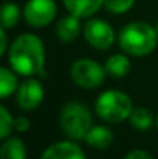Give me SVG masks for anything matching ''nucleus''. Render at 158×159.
Returning <instances> with one entry per match:
<instances>
[{"label":"nucleus","instance_id":"f257e3e1","mask_svg":"<svg viewBox=\"0 0 158 159\" xmlns=\"http://www.w3.org/2000/svg\"><path fill=\"white\" fill-rule=\"evenodd\" d=\"M8 62L11 68L22 76H34L44 73L45 50L42 40L34 34L19 36L9 48Z\"/></svg>","mask_w":158,"mask_h":159},{"label":"nucleus","instance_id":"f03ea898","mask_svg":"<svg viewBox=\"0 0 158 159\" xmlns=\"http://www.w3.org/2000/svg\"><path fill=\"white\" fill-rule=\"evenodd\" d=\"M118 42L124 53L135 57H143L155 50L158 33L146 22H132L121 30Z\"/></svg>","mask_w":158,"mask_h":159},{"label":"nucleus","instance_id":"7ed1b4c3","mask_svg":"<svg viewBox=\"0 0 158 159\" xmlns=\"http://www.w3.org/2000/svg\"><path fill=\"white\" fill-rule=\"evenodd\" d=\"M59 124L67 138L73 141L85 139L92 128V113L84 104L73 101L62 108Z\"/></svg>","mask_w":158,"mask_h":159},{"label":"nucleus","instance_id":"20e7f679","mask_svg":"<svg viewBox=\"0 0 158 159\" xmlns=\"http://www.w3.org/2000/svg\"><path fill=\"white\" fill-rule=\"evenodd\" d=\"M96 114L110 124H119L124 119H129L132 113V101L130 98L118 90H108L99 94L95 102Z\"/></svg>","mask_w":158,"mask_h":159},{"label":"nucleus","instance_id":"39448f33","mask_svg":"<svg viewBox=\"0 0 158 159\" xmlns=\"http://www.w3.org/2000/svg\"><path fill=\"white\" fill-rule=\"evenodd\" d=\"M105 68L90 59H79L71 65V80L82 88H96L105 79Z\"/></svg>","mask_w":158,"mask_h":159},{"label":"nucleus","instance_id":"423d86ee","mask_svg":"<svg viewBox=\"0 0 158 159\" xmlns=\"http://www.w3.org/2000/svg\"><path fill=\"white\" fill-rule=\"evenodd\" d=\"M56 12L57 8L54 0H28L23 9L25 20L34 28L50 25L56 17Z\"/></svg>","mask_w":158,"mask_h":159},{"label":"nucleus","instance_id":"0eeeda50","mask_svg":"<svg viewBox=\"0 0 158 159\" xmlns=\"http://www.w3.org/2000/svg\"><path fill=\"white\" fill-rule=\"evenodd\" d=\"M85 40L96 50H108L115 40L113 28L101 19H90L84 25Z\"/></svg>","mask_w":158,"mask_h":159},{"label":"nucleus","instance_id":"6e6552de","mask_svg":"<svg viewBox=\"0 0 158 159\" xmlns=\"http://www.w3.org/2000/svg\"><path fill=\"white\" fill-rule=\"evenodd\" d=\"M44 99V88L41 85V82L30 79L20 84L19 90H17V104L22 110L31 111L34 108L41 105Z\"/></svg>","mask_w":158,"mask_h":159},{"label":"nucleus","instance_id":"1a4fd4ad","mask_svg":"<svg viewBox=\"0 0 158 159\" xmlns=\"http://www.w3.org/2000/svg\"><path fill=\"white\" fill-rule=\"evenodd\" d=\"M41 159H85L81 147L71 141H60L50 145Z\"/></svg>","mask_w":158,"mask_h":159},{"label":"nucleus","instance_id":"9d476101","mask_svg":"<svg viewBox=\"0 0 158 159\" xmlns=\"http://www.w3.org/2000/svg\"><path fill=\"white\" fill-rule=\"evenodd\" d=\"M56 33L59 40L62 42H73L74 39H78L79 33H81V23H79V17L78 16H65L57 22L56 26Z\"/></svg>","mask_w":158,"mask_h":159},{"label":"nucleus","instance_id":"9b49d317","mask_svg":"<svg viewBox=\"0 0 158 159\" xmlns=\"http://www.w3.org/2000/svg\"><path fill=\"white\" fill-rule=\"evenodd\" d=\"M64 5L73 16L90 17L104 5V0H64Z\"/></svg>","mask_w":158,"mask_h":159},{"label":"nucleus","instance_id":"f8f14e48","mask_svg":"<svg viewBox=\"0 0 158 159\" xmlns=\"http://www.w3.org/2000/svg\"><path fill=\"white\" fill-rule=\"evenodd\" d=\"M85 141L93 148L105 150L113 142V133L107 127H104V125H96V127H92L90 128V131L85 136Z\"/></svg>","mask_w":158,"mask_h":159},{"label":"nucleus","instance_id":"ddd939ff","mask_svg":"<svg viewBox=\"0 0 158 159\" xmlns=\"http://www.w3.org/2000/svg\"><path fill=\"white\" fill-rule=\"evenodd\" d=\"M105 71L107 74L113 77H124L130 71V60L122 54H113L105 62Z\"/></svg>","mask_w":158,"mask_h":159},{"label":"nucleus","instance_id":"4468645a","mask_svg":"<svg viewBox=\"0 0 158 159\" xmlns=\"http://www.w3.org/2000/svg\"><path fill=\"white\" fill-rule=\"evenodd\" d=\"M26 150L19 138H8L0 148V159H25Z\"/></svg>","mask_w":158,"mask_h":159},{"label":"nucleus","instance_id":"2eb2a0df","mask_svg":"<svg viewBox=\"0 0 158 159\" xmlns=\"http://www.w3.org/2000/svg\"><path fill=\"white\" fill-rule=\"evenodd\" d=\"M129 120L132 124V127L138 128V130H147L152 122H154V117H152V113L144 108V107H136L132 110L130 116H129Z\"/></svg>","mask_w":158,"mask_h":159},{"label":"nucleus","instance_id":"dca6fc26","mask_svg":"<svg viewBox=\"0 0 158 159\" xmlns=\"http://www.w3.org/2000/svg\"><path fill=\"white\" fill-rule=\"evenodd\" d=\"M17 87V79L16 76L5 66L0 68V98L6 99L11 96V93Z\"/></svg>","mask_w":158,"mask_h":159},{"label":"nucleus","instance_id":"f3484780","mask_svg":"<svg viewBox=\"0 0 158 159\" xmlns=\"http://www.w3.org/2000/svg\"><path fill=\"white\" fill-rule=\"evenodd\" d=\"M20 19V9L16 3H5L2 6V28L8 30V28H12Z\"/></svg>","mask_w":158,"mask_h":159},{"label":"nucleus","instance_id":"a211bd4d","mask_svg":"<svg viewBox=\"0 0 158 159\" xmlns=\"http://www.w3.org/2000/svg\"><path fill=\"white\" fill-rule=\"evenodd\" d=\"M133 3H135V0H104L105 9L113 14L127 12L133 6Z\"/></svg>","mask_w":158,"mask_h":159},{"label":"nucleus","instance_id":"6ab92c4d","mask_svg":"<svg viewBox=\"0 0 158 159\" xmlns=\"http://www.w3.org/2000/svg\"><path fill=\"white\" fill-rule=\"evenodd\" d=\"M14 127V122H12V117L11 114L8 113V110L2 105L0 107V138L2 139H6L11 133Z\"/></svg>","mask_w":158,"mask_h":159},{"label":"nucleus","instance_id":"aec40b11","mask_svg":"<svg viewBox=\"0 0 158 159\" xmlns=\"http://www.w3.org/2000/svg\"><path fill=\"white\" fill-rule=\"evenodd\" d=\"M14 128H16L17 131H20V133H25V131L30 128V120H28L26 117L20 116V117H17V119L14 120Z\"/></svg>","mask_w":158,"mask_h":159},{"label":"nucleus","instance_id":"412c9836","mask_svg":"<svg viewBox=\"0 0 158 159\" xmlns=\"http://www.w3.org/2000/svg\"><path fill=\"white\" fill-rule=\"evenodd\" d=\"M124 159H154L151 153L144 152V150H132L130 153H127V156Z\"/></svg>","mask_w":158,"mask_h":159},{"label":"nucleus","instance_id":"4be33fe9","mask_svg":"<svg viewBox=\"0 0 158 159\" xmlns=\"http://www.w3.org/2000/svg\"><path fill=\"white\" fill-rule=\"evenodd\" d=\"M0 39H2L0 54H5V53H6V47H8V40H6V33H5V28H2V31H0Z\"/></svg>","mask_w":158,"mask_h":159},{"label":"nucleus","instance_id":"5701e85b","mask_svg":"<svg viewBox=\"0 0 158 159\" xmlns=\"http://www.w3.org/2000/svg\"><path fill=\"white\" fill-rule=\"evenodd\" d=\"M155 30H157V33H158V20H157V25H155Z\"/></svg>","mask_w":158,"mask_h":159},{"label":"nucleus","instance_id":"b1692460","mask_svg":"<svg viewBox=\"0 0 158 159\" xmlns=\"http://www.w3.org/2000/svg\"><path fill=\"white\" fill-rule=\"evenodd\" d=\"M157 125H158V116H157Z\"/></svg>","mask_w":158,"mask_h":159}]
</instances>
